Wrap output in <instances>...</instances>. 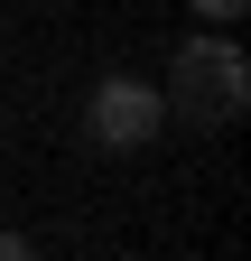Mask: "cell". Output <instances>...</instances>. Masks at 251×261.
<instances>
[{
	"instance_id": "6da1fadb",
	"label": "cell",
	"mask_w": 251,
	"mask_h": 261,
	"mask_svg": "<svg viewBox=\"0 0 251 261\" xmlns=\"http://www.w3.org/2000/svg\"><path fill=\"white\" fill-rule=\"evenodd\" d=\"M168 121H196V130H233L251 112V65L233 38H186L177 65H168Z\"/></svg>"
},
{
	"instance_id": "7a4b0ae2",
	"label": "cell",
	"mask_w": 251,
	"mask_h": 261,
	"mask_svg": "<svg viewBox=\"0 0 251 261\" xmlns=\"http://www.w3.org/2000/svg\"><path fill=\"white\" fill-rule=\"evenodd\" d=\"M159 121H168L159 84H131V75H103V84H93V103H84V130H93L103 149H149V140H159Z\"/></svg>"
},
{
	"instance_id": "3957f363",
	"label": "cell",
	"mask_w": 251,
	"mask_h": 261,
	"mask_svg": "<svg viewBox=\"0 0 251 261\" xmlns=\"http://www.w3.org/2000/svg\"><path fill=\"white\" fill-rule=\"evenodd\" d=\"M196 10H205V19H242L251 0H196Z\"/></svg>"
},
{
	"instance_id": "277c9868",
	"label": "cell",
	"mask_w": 251,
	"mask_h": 261,
	"mask_svg": "<svg viewBox=\"0 0 251 261\" xmlns=\"http://www.w3.org/2000/svg\"><path fill=\"white\" fill-rule=\"evenodd\" d=\"M0 261H28V233H0Z\"/></svg>"
}]
</instances>
